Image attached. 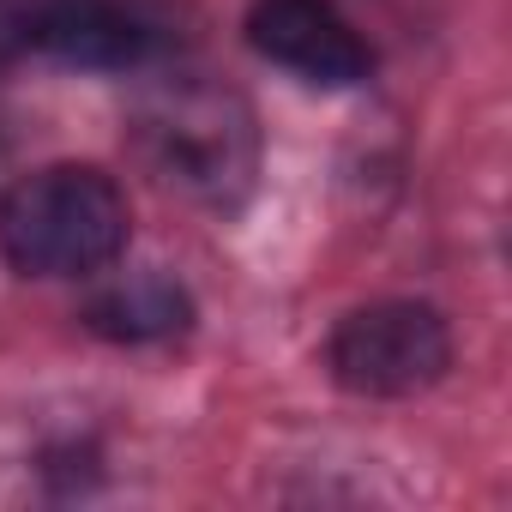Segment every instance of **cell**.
<instances>
[{
  "label": "cell",
  "instance_id": "2",
  "mask_svg": "<svg viewBox=\"0 0 512 512\" xmlns=\"http://www.w3.org/2000/svg\"><path fill=\"white\" fill-rule=\"evenodd\" d=\"M326 362L338 386L362 398H410L434 386L452 362V332L428 302H374L338 320Z\"/></svg>",
  "mask_w": 512,
  "mask_h": 512
},
{
  "label": "cell",
  "instance_id": "6",
  "mask_svg": "<svg viewBox=\"0 0 512 512\" xmlns=\"http://www.w3.org/2000/svg\"><path fill=\"white\" fill-rule=\"evenodd\" d=\"M187 320H193L187 290H181L175 278H157V272L109 284V290H97L91 308H85V326H91L97 338H115V344H157V338L187 332Z\"/></svg>",
  "mask_w": 512,
  "mask_h": 512
},
{
  "label": "cell",
  "instance_id": "5",
  "mask_svg": "<svg viewBox=\"0 0 512 512\" xmlns=\"http://www.w3.org/2000/svg\"><path fill=\"white\" fill-rule=\"evenodd\" d=\"M37 49L79 67H139L157 49V31L121 0H49Z\"/></svg>",
  "mask_w": 512,
  "mask_h": 512
},
{
  "label": "cell",
  "instance_id": "1",
  "mask_svg": "<svg viewBox=\"0 0 512 512\" xmlns=\"http://www.w3.org/2000/svg\"><path fill=\"white\" fill-rule=\"evenodd\" d=\"M127 193L91 163H55L7 187L0 253L25 278H91L127 247Z\"/></svg>",
  "mask_w": 512,
  "mask_h": 512
},
{
  "label": "cell",
  "instance_id": "7",
  "mask_svg": "<svg viewBox=\"0 0 512 512\" xmlns=\"http://www.w3.org/2000/svg\"><path fill=\"white\" fill-rule=\"evenodd\" d=\"M49 0H0V67H13L25 49H37Z\"/></svg>",
  "mask_w": 512,
  "mask_h": 512
},
{
  "label": "cell",
  "instance_id": "4",
  "mask_svg": "<svg viewBox=\"0 0 512 512\" xmlns=\"http://www.w3.org/2000/svg\"><path fill=\"white\" fill-rule=\"evenodd\" d=\"M145 151L163 181H181L193 193H223L229 175L247 163V133L217 103H175L163 121L145 127Z\"/></svg>",
  "mask_w": 512,
  "mask_h": 512
},
{
  "label": "cell",
  "instance_id": "3",
  "mask_svg": "<svg viewBox=\"0 0 512 512\" xmlns=\"http://www.w3.org/2000/svg\"><path fill=\"white\" fill-rule=\"evenodd\" d=\"M247 43L314 85H362L374 67V49L332 0H253Z\"/></svg>",
  "mask_w": 512,
  "mask_h": 512
}]
</instances>
